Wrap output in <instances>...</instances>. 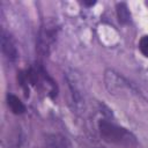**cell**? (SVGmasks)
<instances>
[{
	"label": "cell",
	"instance_id": "3",
	"mask_svg": "<svg viewBox=\"0 0 148 148\" xmlns=\"http://www.w3.org/2000/svg\"><path fill=\"white\" fill-rule=\"evenodd\" d=\"M1 51L3 56L9 60V61H15L17 59V50L14 44L13 38L10 37L9 32H7L5 29L1 30Z\"/></svg>",
	"mask_w": 148,
	"mask_h": 148
},
{
	"label": "cell",
	"instance_id": "5",
	"mask_svg": "<svg viewBox=\"0 0 148 148\" xmlns=\"http://www.w3.org/2000/svg\"><path fill=\"white\" fill-rule=\"evenodd\" d=\"M117 15H118V20H119L120 23L126 24V23L130 22L131 14H130V10H128L126 3L120 2V3L117 5Z\"/></svg>",
	"mask_w": 148,
	"mask_h": 148
},
{
	"label": "cell",
	"instance_id": "1",
	"mask_svg": "<svg viewBox=\"0 0 148 148\" xmlns=\"http://www.w3.org/2000/svg\"><path fill=\"white\" fill-rule=\"evenodd\" d=\"M101 136L110 143H114L117 146H121L124 148H136L138 140L135 135L128 130L112 124L106 120H101L98 124Z\"/></svg>",
	"mask_w": 148,
	"mask_h": 148
},
{
	"label": "cell",
	"instance_id": "4",
	"mask_svg": "<svg viewBox=\"0 0 148 148\" xmlns=\"http://www.w3.org/2000/svg\"><path fill=\"white\" fill-rule=\"evenodd\" d=\"M7 103L9 105V108L12 109V111L15 113V114H21L25 111V106L23 105V103L18 99V97H16L15 95H12L9 94L7 96Z\"/></svg>",
	"mask_w": 148,
	"mask_h": 148
},
{
	"label": "cell",
	"instance_id": "6",
	"mask_svg": "<svg viewBox=\"0 0 148 148\" xmlns=\"http://www.w3.org/2000/svg\"><path fill=\"white\" fill-rule=\"evenodd\" d=\"M139 49L141 51V53L148 58V35L147 36H143L141 39H140V43H139Z\"/></svg>",
	"mask_w": 148,
	"mask_h": 148
},
{
	"label": "cell",
	"instance_id": "2",
	"mask_svg": "<svg viewBox=\"0 0 148 148\" xmlns=\"http://www.w3.org/2000/svg\"><path fill=\"white\" fill-rule=\"evenodd\" d=\"M58 35V27L54 21H45L37 37V49L42 56H47L53 47Z\"/></svg>",
	"mask_w": 148,
	"mask_h": 148
}]
</instances>
